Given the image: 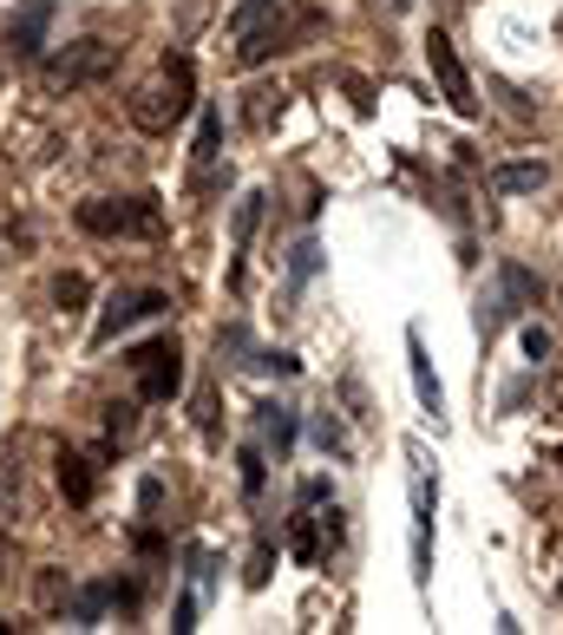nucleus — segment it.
I'll list each match as a JSON object with an SVG mask.
<instances>
[{"instance_id": "nucleus-23", "label": "nucleus", "mask_w": 563, "mask_h": 635, "mask_svg": "<svg viewBox=\"0 0 563 635\" xmlns=\"http://www.w3.org/2000/svg\"><path fill=\"white\" fill-rule=\"evenodd\" d=\"M53 301H60V308H85V301H92V283H85V276H79V269H66V276H60V283H53Z\"/></svg>"}, {"instance_id": "nucleus-3", "label": "nucleus", "mask_w": 563, "mask_h": 635, "mask_svg": "<svg viewBox=\"0 0 563 635\" xmlns=\"http://www.w3.org/2000/svg\"><path fill=\"white\" fill-rule=\"evenodd\" d=\"M79 229L85 236H157L164 216H157V197H92L79 204Z\"/></svg>"}, {"instance_id": "nucleus-4", "label": "nucleus", "mask_w": 563, "mask_h": 635, "mask_svg": "<svg viewBox=\"0 0 563 635\" xmlns=\"http://www.w3.org/2000/svg\"><path fill=\"white\" fill-rule=\"evenodd\" d=\"M119 66V47H105V40H72L66 53H53L40 79H47V92H79V85H99V79H112Z\"/></svg>"}, {"instance_id": "nucleus-1", "label": "nucleus", "mask_w": 563, "mask_h": 635, "mask_svg": "<svg viewBox=\"0 0 563 635\" xmlns=\"http://www.w3.org/2000/svg\"><path fill=\"white\" fill-rule=\"evenodd\" d=\"M191 105H197V66H191V53H164L157 85H144L139 99H132V125L151 132V139H164Z\"/></svg>"}, {"instance_id": "nucleus-2", "label": "nucleus", "mask_w": 563, "mask_h": 635, "mask_svg": "<svg viewBox=\"0 0 563 635\" xmlns=\"http://www.w3.org/2000/svg\"><path fill=\"white\" fill-rule=\"evenodd\" d=\"M321 27H328V13H321V7H288L282 20H256V27L243 33V47H236V66H243V72L269 66V60H282V53H295L308 33H321Z\"/></svg>"}, {"instance_id": "nucleus-22", "label": "nucleus", "mask_w": 563, "mask_h": 635, "mask_svg": "<svg viewBox=\"0 0 563 635\" xmlns=\"http://www.w3.org/2000/svg\"><path fill=\"white\" fill-rule=\"evenodd\" d=\"M236 465H243V492L263 498V485H269V459H263V445H243V452H236Z\"/></svg>"}, {"instance_id": "nucleus-31", "label": "nucleus", "mask_w": 563, "mask_h": 635, "mask_svg": "<svg viewBox=\"0 0 563 635\" xmlns=\"http://www.w3.org/2000/svg\"><path fill=\"white\" fill-rule=\"evenodd\" d=\"M157 498H164V485H157V479H144V485H139V504H144V511H157Z\"/></svg>"}, {"instance_id": "nucleus-35", "label": "nucleus", "mask_w": 563, "mask_h": 635, "mask_svg": "<svg viewBox=\"0 0 563 635\" xmlns=\"http://www.w3.org/2000/svg\"><path fill=\"white\" fill-rule=\"evenodd\" d=\"M557 590H563V583H557Z\"/></svg>"}, {"instance_id": "nucleus-6", "label": "nucleus", "mask_w": 563, "mask_h": 635, "mask_svg": "<svg viewBox=\"0 0 563 635\" xmlns=\"http://www.w3.org/2000/svg\"><path fill=\"white\" fill-rule=\"evenodd\" d=\"M132 373H139V400L164 407V400H177V387H184V348H177L171 335H157V341L132 348Z\"/></svg>"}, {"instance_id": "nucleus-7", "label": "nucleus", "mask_w": 563, "mask_h": 635, "mask_svg": "<svg viewBox=\"0 0 563 635\" xmlns=\"http://www.w3.org/2000/svg\"><path fill=\"white\" fill-rule=\"evenodd\" d=\"M164 308H171L164 288H119V295L99 308V321H92V348H112L119 335H132L139 321H157Z\"/></svg>"}, {"instance_id": "nucleus-32", "label": "nucleus", "mask_w": 563, "mask_h": 635, "mask_svg": "<svg viewBox=\"0 0 563 635\" xmlns=\"http://www.w3.org/2000/svg\"><path fill=\"white\" fill-rule=\"evenodd\" d=\"M0 576H7V544H0Z\"/></svg>"}, {"instance_id": "nucleus-17", "label": "nucleus", "mask_w": 563, "mask_h": 635, "mask_svg": "<svg viewBox=\"0 0 563 635\" xmlns=\"http://www.w3.org/2000/svg\"><path fill=\"white\" fill-rule=\"evenodd\" d=\"M315 269H321V243H315V236H301V243L288 249V295H301V288L315 283Z\"/></svg>"}, {"instance_id": "nucleus-29", "label": "nucleus", "mask_w": 563, "mask_h": 635, "mask_svg": "<svg viewBox=\"0 0 563 635\" xmlns=\"http://www.w3.org/2000/svg\"><path fill=\"white\" fill-rule=\"evenodd\" d=\"M132 551H139V557H157V551H164V537H157L151 524H139V531H132Z\"/></svg>"}, {"instance_id": "nucleus-28", "label": "nucleus", "mask_w": 563, "mask_h": 635, "mask_svg": "<svg viewBox=\"0 0 563 635\" xmlns=\"http://www.w3.org/2000/svg\"><path fill=\"white\" fill-rule=\"evenodd\" d=\"M518 341H524V354H531V360H544V354H551V335H544L538 321H524V335H518Z\"/></svg>"}, {"instance_id": "nucleus-21", "label": "nucleus", "mask_w": 563, "mask_h": 635, "mask_svg": "<svg viewBox=\"0 0 563 635\" xmlns=\"http://www.w3.org/2000/svg\"><path fill=\"white\" fill-rule=\"evenodd\" d=\"M256 420H263V432H269V445H276V459L282 452H288V445H295V413H288V407H256Z\"/></svg>"}, {"instance_id": "nucleus-34", "label": "nucleus", "mask_w": 563, "mask_h": 635, "mask_svg": "<svg viewBox=\"0 0 563 635\" xmlns=\"http://www.w3.org/2000/svg\"><path fill=\"white\" fill-rule=\"evenodd\" d=\"M7 629H13V623H0V635H7Z\"/></svg>"}, {"instance_id": "nucleus-25", "label": "nucleus", "mask_w": 563, "mask_h": 635, "mask_svg": "<svg viewBox=\"0 0 563 635\" xmlns=\"http://www.w3.org/2000/svg\"><path fill=\"white\" fill-rule=\"evenodd\" d=\"M132 426H139V407H132V400H112V407H105V432H112V439H132Z\"/></svg>"}, {"instance_id": "nucleus-24", "label": "nucleus", "mask_w": 563, "mask_h": 635, "mask_svg": "<svg viewBox=\"0 0 563 635\" xmlns=\"http://www.w3.org/2000/svg\"><path fill=\"white\" fill-rule=\"evenodd\" d=\"M269 564H276V551H269V537H256V551H249V570H243V583H249V590H263V583H269Z\"/></svg>"}, {"instance_id": "nucleus-33", "label": "nucleus", "mask_w": 563, "mask_h": 635, "mask_svg": "<svg viewBox=\"0 0 563 635\" xmlns=\"http://www.w3.org/2000/svg\"><path fill=\"white\" fill-rule=\"evenodd\" d=\"M393 7H413V0H393Z\"/></svg>"}, {"instance_id": "nucleus-27", "label": "nucleus", "mask_w": 563, "mask_h": 635, "mask_svg": "<svg viewBox=\"0 0 563 635\" xmlns=\"http://www.w3.org/2000/svg\"><path fill=\"white\" fill-rule=\"evenodd\" d=\"M249 367H263V373H282V380H295V373H301V360H295V354H256V360H249Z\"/></svg>"}, {"instance_id": "nucleus-26", "label": "nucleus", "mask_w": 563, "mask_h": 635, "mask_svg": "<svg viewBox=\"0 0 563 635\" xmlns=\"http://www.w3.org/2000/svg\"><path fill=\"white\" fill-rule=\"evenodd\" d=\"M269 7H282V0H243V7L229 13V33H249L256 20H269Z\"/></svg>"}, {"instance_id": "nucleus-12", "label": "nucleus", "mask_w": 563, "mask_h": 635, "mask_svg": "<svg viewBox=\"0 0 563 635\" xmlns=\"http://www.w3.org/2000/svg\"><path fill=\"white\" fill-rule=\"evenodd\" d=\"M407 367H413V393H420V407L426 413H446V387H439V373H432V354H426L420 328H407Z\"/></svg>"}, {"instance_id": "nucleus-13", "label": "nucleus", "mask_w": 563, "mask_h": 635, "mask_svg": "<svg viewBox=\"0 0 563 635\" xmlns=\"http://www.w3.org/2000/svg\"><path fill=\"white\" fill-rule=\"evenodd\" d=\"M53 479H60L66 504H92V498H99V472H92L85 452H60V459H53Z\"/></svg>"}, {"instance_id": "nucleus-18", "label": "nucleus", "mask_w": 563, "mask_h": 635, "mask_svg": "<svg viewBox=\"0 0 563 635\" xmlns=\"http://www.w3.org/2000/svg\"><path fill=\"white\" fill-rule=\"evenodd\" d=\"M105 603H112V590H105V583H85V590L72 596V629H99Z\"/></svg>"}, {"instance_id": "nucleus-16", "label": "nucleus", "mask_w": 563, "mask_h": 635, "mask_svg": "<svg viewBox=\"0 0 563 635\" xmlns=\"http://www.w3.org/2000/svg\"><path fill=\"white\" fill-rule=\"evenodd\" d=\"M407 459H413V524H420L426 537H432V504H439V485L426 479V459H420V445H413Z\"/></svg>"}, {"instance_id": "nucleus-9", "label": "nucleus", "mask_w": 563, "mask_h": 635, "mask_svg": "<svg viewBox=\"0 0 563 635\" xmlns=\"http://www.w3.org/2000/svg\"><path fill=\"white\" fill-rule=\"evenodd\" d=\"M47 27H53V0H20L13 7V20H7V60H40V47H47Z\"/></svg>"}, {"instance_id": "nucleus-5", "label": "nucleus", "mask_w": 563, "mask_h": 635, "mask_svg": "<svg viewBox=\"0 0 563 635\" xmlns=\"http://www.w3.org/2000/svg\"><path fill=\"white\" fill-rule=\"evenodd\" d=\"M341 537H348V524H341L335 498L301 504V511H295V524H288V551H295V564H321V557H335V551H341Z\"/></svg>"}, {"instance_id": "nucleus-8", "label": "nucleus", "mask_w": 563, "mask_h": 635, "mask_svg": "<svg viewBox=\"0 0 563 635\" xmlns=\"http://www.w3.org/2000/svg\"><path fill=\"white\" fill-rule=\"evenodd\" d=\"M426 66H432L439 92H446V105H452L459 119H472V112H479V99H472V72H465V60L452 53V40H446L439 27L426 33Z\"/></svg>"}, {"instance_id": "nucleus-19", "label": "nucleus", "mask_w": 563, "mask_h": 635, "mask_svg": "<svg viewBox=\"0 0 563 635\" xmlns=\"http://www.w3.org/2000/svg\"><path fill=\"white\" fill-rule=\"evenodd\" d=\"M308 439H315L328 459H348V432H341V420H335V413H308Z\"/></svg>"}, {"instance_id": "nucleus-30", "label": "nucleus", "mask_w": 563, "mask_h": 635, "mask_svg": "<svg viewBox=\"0 0 563 635\" xmlns=\"http://www.w3.org/2000/svg\"><path fill=\"white\" fill-rule=\"evenodd\" d=\"M328 498V479H301V504H321Z\"/></svg>"}, {"instance_id": "nucleus-10", "label": "nucleus", "mask_w": 563, "mask_h": 635, "mask_svg": "<svg viewBox=\"0 0 563 635\" xmlns=\"http://www.w3.org/2000/svg\"><path fill=\"white\" fill-rule=\"evenodd\" d=\"M531 295H538V283H531V276H524L518 263H504V269H498V288L485 295V301H479V335L492 341L498 328H504V321L518 315V301H531Z\"/></svg>"}, {"instance_id": "nucleus-36", "label": "nucleus", "mask_w": 563, "mask_h": 635, "mask_svg": "<svg viewBox=\"0 0 563 635\" xmlns=\"http://www.w3.org/2000/svg\"><path fill=\"white\" fill-rule=\"evenodd\" d=\"M557 459H563V452H557Z\"/></svg>"}, {"instance_id": "nucleus-20", "label": "nucleus", "mask_w": 563, "mask_h": 635, "mask_svg": "<svg viewBox=\"0 0 563 635\" xmlns=\"http://www.w3.org/2000/svg\"><path fill=\"white\" fill-rule=\"evenodd\" d=\"M197 164H216L223 157V119H216V105H204L197 112V151H191Z\"/></svg>"}, {"instance_id": "nucleus-14", "label": "nucleus", "mask_w": 563, "mask_h": 635, "mask_svg": "<svg viewBox=\"0 0 563 635\" xmlns=\"http://www.w3.org/2000/svg\"><path fill=\"white\" fill-rule=\"evenodd\" d=\"M256 223H263V197L249 191V197L236 204V263H229V288H243V256H249V243H256Z\"/></svg>"}, {"instance_id": "nucleus-15", "label": "nucleus", "mask_w": 563, "mask_h": 635, "mask_svg": "<svg viewBox=\"0 0 563 635\" xmlns=\"http://www.w3.org/2000/svg\"><path fill=\"white\" fill-rule=\"evenodd\" d=\"M544 164H498L492 171V191H504V197H524V191H544Z\"/></svg>"}, {"instance_id": "nucleus-11", "label": "nucleus", "mask_w": 563, "mask_h": 635, "mask_svg": "<svg viewBox=\"0 0 563 635\" xmlns=\"http://www.w3.org/2000/svg\"><path fill=\"white\" fill-rule=\"evenodd\" d=\"M211 570H216L211 544H191V590H184V596H177V610H171V629H177V635L197 629V610H204V596H211Z\"/></svg>"}]
</instances>
